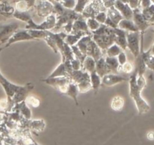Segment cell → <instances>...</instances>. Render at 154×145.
Masks as SVG:
<instances>
[{"label": "cell", "instance_id": "cell-1", "mask_svg": "<svg viewBox=\"0 0 154 145\" xmlns=\"http://www.w3.org/2000/svg\"><path fill=\"white\" fill-rule=\"evenodd\" d=\"M136 78L137 71L135 70L133 75L129 78V94L135 101L139 114H145L150 111V105L141 97V92L142 90L137 85Z\"/></svg>", "mask_w": 154, "mask_h": 145}, {"label": "cell", "instance_id": "cell-2", "mask_svg": "<svg viewBox=\"0 0 154 145\" xmlns=\"http://www.w3.org/2000/svg\"><path fill=\"white\" fill-rule=\"evenodd\" d=\"M42 81L45 82L46 84L52 86L57 90H60L61 93H66L67 87L69 84L72 82V80L70 78H66V77H57V78H47L45 80H42Z\"/></svg>", "mask_w": 154, "mask_h": 145}, {"label": "cell", "instance_id": "cell-3", "mask_svg": "<svg viewBox=\"0 0 154 145\" xmlns=\"http://www.w3.org/2000/svg\"><path fill=\"white\" fill-rule=\"evenodd\" d=\"M140 35L139 31L138 32H126V41H127V47L130 50L135 57L136 58L140 54Z\"/></svg>", "mask_w": 154, "mask_h": 145}, {"label": "cell", "instance_id": "cell-4", "mask_svg": "<svg viewBox=\"0 0 154 145\" xmlns=\"http://www.w3.org/2000/svg\"><path fill=\"white\" fill-rule=\"evenodd\" d=\"M116 35H94L95 43L99 46L100 49H108L109 47L115 42Z\"/></svg>", "mask_w": 154, "mask_h": 145}, {"label": "cell", "instance_id": "cell-5", "mask_svg": "<svg viewBox=\"0 0 154 145\" xmlns=\"http://www.w3.org/2000/svg\"><path fill=\"white\" fill-rule=\"evenodd\" d=\"M129 81V78L115 75V74H108L102 77L101 80V87H111L115 84L121 83L123 81Z\"/></svg>", "mask_w": 154, "mask_h": 145}, {"label": "cell", "instance_id": "cell-6", "mask_svg": "<svg viewBox=\"0 0 154 145\" xmlns=\"http://www.w3.org/2000/svg\"><path fill=\"white\" fill-rule=\"evenodd\" d=\"M18 24L11 23L8 25L0 26V42L2 44L7 42L17 29Z\"/></svg>", "mask_w": 154, "mask_h": 145}, {"label": "cell", "instance_id": "cell-7", "mask_svg": "<svg viewBox=\"0 0 154 145\" xmlns=\"http://www.w3.org/2000/svg\"><path fill=\"white\" fill-rule=\"evenodd\" d=\"M134 23L136 26L138 30L141 31V33H144V32L150 26L138 9H136L134 11Z\"/></svg>", "mask_w": 154, "mask_h": 145}, {"label": "cell", "instance_id": "cell-8", "mask_svg": "<svg viewBox=\"0 0 154 145\" xmlns=\"http://www.w3.org/2000/svg\"><path fill=\"white\" fill-rule=\"evenodd\" d=\"M0 84H1L2 85V87H4L5 90L6 92V94L8 96L9 99H10V98L14 97V95L21 89V87H18V86H16L14 85V84H11L10 82H8V81L1 75V73H0Z\"/></svg>", "mask_w": 154, "mask_h": 145}, {"label": "cell", "instance_id": "cell-9", "mask_svg": "<svg viewBox=\"0 0 154 145\" xmlns=\"http://www.w3.org/2000/svg\"><path fill=\"white\" fill-rule=\"evenodd\" d=\"M87 55H88V57H92L96 62L102 57V50L95 43V42L90 40L87 45Z\"/></svg>", "mask_w": 154, "mask_h": 145}, {"label": "cell", "instance_id": "cell-10", "mask_svg": "<svg viewBox=\"0 0 154 145\" xmlns=\"http://www.w3.org/2000/svg\"><path fill=\"white\" fill-rule=\"evenodd\" d=\"M95 70H96V73L100 76V78H102L105 75L111 73V71H110L108 65L105 63V58H103V57H102L98 61H96Z\"/></svg>", "mask_w": 154, "mask_h": 145}, {"label": "cell", "instance_id": "cell-11", "mask_svg": "<svg viewBox=\"0 0 154 145\" xmlns=\"http://www.w3.org/2000/svg\"><path fill=\"white\" fill-rule=\"evenodd\" d=\"M29 39H33V38L31 37V35L29 34L28 32L26 31L18 32L14 33V34L13 35V36L10 38V39L8 40V42L7 45H5V47H4V48H8L9 45H11V44L14 43V42H19V41H22V40H29Z\"/></svg>", "mask_w": 154, "mask_h": 145}, {"label": "cell", "instance_id": "cell-12", "mask_svg": "<svg viewBox=\"0 0 154 145\" xmlns=\"http://www.w3.org/2000/svg\"><path fill=\"white\" fill-rule=\"evenodd\" d=\"M105 60V63L108 65V68H109L110 71L113 72L114 74H117L120 72V66L119 65L118 61H117V59L115 57H107Z\"/></svg>", "mask_w": 154, "mask_h": 145}, {"label": "cell", "instance_id": "cell-13", "mask_svg": "<svg viewBox=\"0 0 154 145\" xmlns=\"http://www.w3.org/2000/svg\"><path fill=\"white\" fill-rule=\"evenodd\" d=\"M78 91H79V90H78V86H77V84H75V83H74V82H71L70 84H69V86H68L67 90H66L65 94H66L67 96L72 97V99L75 100L76 105H78V99H77Z\"/></svg>", "mask_w": 154, "mask_h": 145}, {"label": "cell", "instance_id": "cell-14", "mask_svg": "<svg viewBox=\"0 0 154 145\" xmlns=\"http://www.w3.org/2000/svg\"><path fill=\"white\" fill-rule=\"evenodd\" d=\"M118 26L120 27V29L128 30L129 32H138L136 26L135 25L132 21L129 20H123L118 23Z\"/></svg>", "mask_w": 154, "mask_h": 145}, {"label": "cell", "instance_id": "cell-15", "mask_svg": "<svg viewBox=\"0 0 154 145\" xmlns=\"http://www.w3.org/2000/svg\"><path fill=\"white\" fill-rule=\"evenodd\" d=\"M124 106V99L122 96H116L115 97L113 98L111 101V107L114 111H120L123 109Z\"/></svg>", "mask_w": 154, "mask_h": 145}, {"label": "cell", "instance_id": "cell-16", "mask_svg": "<svg viewBox=\"0 0 154 145\" xmlns=\"http://www.w3.org/2000/svg\"><path fill=\"white\" fill-rule=\"evenodd\" d=\"M142 14L150 25L154 24V5H151L149 8L144 9Z\"/></svg>", "mask_w": 154, "mask_h": 145}, {"label": "cell", "instance_id": "cell-17", "mask_svg": "<svg viewBox=\"0 0 154 145\" xmlns=\"http://www.w3.org/2000/svg\"><path fill=\"white\" fill-rule=\"evenodd\" d=\"M90 82H91L92 88L94 90H98L99 87H101V78L96 71L90 73Z\"/></svg>", "mask_w": 154, "mask_h": 145}, {"label": "cell", "instance_id": "cell-18", "mask_svg": "<svg viewBox=\"0 0 154 145\" xmlns=\"http://www.w3.org/2000/svg\"><path fill=\"white\" fill-rule=\"evenodd\" d=\"M116 7L118 9H120L121 11V12L123 13V14L124 15L125 17L126 18V20H129L132 18V11L130 8H129V6L127 5H123V3L120 2H117V4H116Z\"/></svg>", "mask_w": 154, "mask_h": 145}, {"label": "cell", "instance_id": "cell-19", "mask_svg": "<svg viewBox=\"0 0 154 145\" xmlns=\"http://www.w3.org/2000/svg\"><path fill=\"white\" fill-rule=\"evenodd\" d=\"M83 63H84V68L85 69V70L87 72H89L90 73H91V72L96 71L95 70V68H96V61L92 57L87 56L85 58V60H84V61L83 62Z\"/></svg>", "mask_w": 154, "mask_h": 145}, {"label": "cell", "instance_id": "cell-20", "mask_svg": "<svg viewBox=\"0 0 154 145\" xmlns=\"http://www.w3.org/2000/svg\"><path fill=\"white\" fill-rule=\"evenodd\" d=\"M84 36L82 34H75V35H66V38H65V43L67 44L68 45H72L74 46L75 44L78 43V41Z\"/></svg>", "mask_w": 154, "mask_h": 145}, {"label": "cell", "instance_id": "cell-21", "mask_svg": "<svg viewBox=\"0 0 154 145\" xmlns=\"http://www.w3.org/2000/svg\"><path fill=\"white\" fill-rule=\"evenodd\" d=\"M115 25L117 26V24L120 23V20L122 19V16L119 14L117 11L114 10V8H111L108 11V17Z\"/></svg>", "mask_w": 154, "mask_h": 145}, {"label": "cell", "instance_id": "cell-22", "mask_svg": "<svg viewBox=\"0 0 154 145\" xmlns=\"http://www.w3.org/2000/svg\"><path fill=\"white\" fill-rule=\"evenodd\" d=\"M122 51V49L117 45L114 44L107 49V54L109 57H115L118 56Z\"/></svg>", "mask_w": 154, "mask_h": 145}, {"label": "cell", "instance_id": "cell-23", "mask_svg": "<svg viewBox=\"0 0 154 145\" xmlns=\"http://www.w3.org/2000/svg\"><path fill=\"white\" fill-rule=\"evenodd\" d=\"M26 102L27 103V105L34 107V108H38L39 106V105H40V101H39V99H38L35 96H28V97H26Z\"/></svg>", "mask_w": 154, "mask_h": 145}, {"label": "cell", "instance_id": "cell-24", "mask_svg": "<svg viewBox=\"0 0 154 145\" xmlns=\"http://www.w3.org/2000/svg\"><path fill=\"white\" fill-rule=\"evenodd\" d=\"M100 26L101 25L98 23V21H96L93 18H90L87 20V26L91 30H95L96 31V30H97L100 27Z\"/></svg>", "mask_w": 154, "mask_h": 145}, {"label": "cell", "instance_id": "cell-25", "mask_svg": "<svg viewBox=\"0 0 154 145\" xmlns=\"http://www.w3.org/2000/svg\"><path fill=\"white\" fill-rule=\"evenodd\" d=\"M123 70V72L126 74H129L131 72H133V66L131 63H126L124 65H123L122 66H120V70Z\"/></svg>", "mask_w": 154, "mask_h": 145}, {"label": "cell", "instance_id": "cell-26", "mask_svg": "<svg viewBox=\"0 0 154 145\" xmlns=\"http://www.w3.org/2000/svg\"><path fill=\"white\" fill-rule=\"evenodd\" d=\"M117 61H118L119 65L120 66H122L123 65H124L126 63V56L125 54V53L121 52L118 56H117Z\"/></svg>", "mask_w": 154, "mask_h": 145}, {"label": "cell", "instance_id": "cell-27", "mask_svg": "<svg viewBox=\"0 0 154 145\" xmlns=\"http://www.w3.org/2000/svg\"><path fill=\"white\" fill-rule=\"evenodd\" d=\"M106 19H107L106 14H105L104 12L99 13V14L96 17V20L99 21V22H100L101 23H105Z\"/></svg>", "mask_w": 154, "mask_h": 145}, {"label": "cell", "instance_id": "cell-28", "mask_svg": "<svg viewBox=\"0 0 154 145\" xmlns=\"http://www.w3.org/2000/svg\"><path fill=\"white\" fill-rule=\"evenodd\" d=\"M146 66H147V67H148L149 69L154 71V57H150V58L149 59L148 61L146 63Z\"/></svg>", "mask_w": 154, "mask_h": 145}, {"label": "cell", "instance_id": "cell-29", "mask_svg": "<svg viewBox=\"0 0 154 145\" xmlns=\"http://www.w3.org/2000/svg\"><path fill=\"white\" fill-rule=\"evenodd\" d=\"M141 5H142V7L144 9L147 8L151 5V1L150 0H142Z\"/></svg>", "mask_w": 154, "mask_h": 145}, {"label": "cell", "instance_id": "cell-30", "mask_svg": "<svg viewBox=\"0 0 154 145\" xmlns=\"http://www.w3.org/2000/svg\"><path fill=\"white\" fill-rule=\"evenodd\" d=\"M64 5L67 8H72L75 5V1L74 0H66Z\"/></svg>", "mask_w": 154, "mask_h": 145}, {"label": "cell", "instance_id": "cell-31", "mask_svg": "<svg viewBox=\"0 0 154 145\" xmlns=\"http://www.w3.org/2000/svg\"><path fill=\"white\" fill-rule=\"evenodd\" d=\"M147 138H148L149 140H153L154 139V132H149L148 133H147Z\"/></svg>", "mask_w": 154, "mask_h": 145}, {"label": "cell", "instance_id": "cell-32", "mask_svg": "<svg viewBox=\"0 0 154 145\" xmlns=\"http://www.w3.org/2000/svg\"><path fill=\"white\" fill-rule=\"evenodd\" d=\"M151 54L154 57V44H153V46L151 48Z\"/></svg>", "mask_w": 154, "mask_h": 145}, {"label": "cell", "instance_id": "cell-33", "mask_svg": "<svg viewBox=\"0 0 154 145\" xmlns=\"http://www.w3.org/2000/svg\"><path fill=\"white\" fill-rule=\"evenodd\" d=\"M3 1V0H0V4H1V2H2Z\"/></svg>", "mask_w": 154, "mask_h": 145}, {"label": "cell", "instance_id": "cell-34", "mask_svg": "<svg viewBox=\"0 0 154 145\" xmlns=\"http://www.w3.org/2000/svg\"><path fill=\"white\" fill-rule=\"evenodd\" d=\"M150 1H152V2H153L154 3V0H150Z\"/></svg>", "mask_w": 154, "mask_h": 145}]
</instances>
